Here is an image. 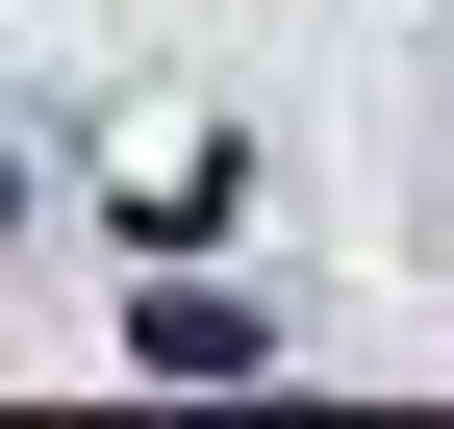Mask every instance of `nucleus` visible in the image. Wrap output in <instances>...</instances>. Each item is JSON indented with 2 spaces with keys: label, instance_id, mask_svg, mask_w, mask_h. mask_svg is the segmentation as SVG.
<instances>
[{
  "label": "nucleus",
  "instance_id": "f257e3e1",
  "mask_svg": "<svg viewBox=\"0 0 454 429\" xmlns=\"http://www.w3.org/2000/svg\"><path fill=\"white\" fill-rule=\"evenodd\" d=\"M253 354H278V329H253L227 278H152V303H127V379H253Z\"/></svg>",
  "mask_w": 454,
  "mask_h": 429
}]
</instances>
